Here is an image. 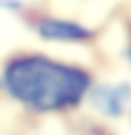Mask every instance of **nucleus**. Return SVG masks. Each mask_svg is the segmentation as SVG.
Here are the masks:
<instances>
[{
    "label": "nucleus",
    "instance_id": "f257e3e1",
    "mask_svg": "<svg viewBox=\"0 0 131 135\" xmlns=\"http://www.w3.org/2000/svg\"><path fill=\"white\" fill-rule=\"evenodd\" d=\"M4 87L16 100L29 108L56 112L77 106L91 89V75L81 68L39 54H27L8 62Z\"/></svg>",
    "mask_w": 131,
    "mask_h": 135
},
{
    "label": "nucleus",
    "instance_id": "f03ea898",
    "mask_svg": "<svg viewBox=\"0 0 131 135\" xmlns=\"http://www.w3.org/2000/svg\"><path fill=\"white\" fill-rule=\"evenodd\" d=\"M89 100L100 114L108 118H120L131 100V85H95L89 89Z\"/></svg>",
    "mask_w": 131,
    "mask_h": 135
},
{
    "label": "nucleus",
    "instance_id": "7ed1b4c3",
    "mask_svg": "<svg viewBox=\"0 0 131 135\" xmlns=\"http://www.w3.org/2000/svg\"><path fill=\"white\" fill-rule=\"evenodd\" d=\"M37 33L45 41H58V42H85L91 41L95 35L89 27L77 21L58 20V17H45L37 23Z\"/></svg>",
    "mask_w": 131,
    "mask_h": 135
},
{
    "label": "nucleus",
    "instance_id": "20e7f679",
    "mask_svg": "<svg viewBox=\"0 0 131 135\" xmlns=\"http://www.w3.org/2000/svg\"><path fill=\"white\" fill-rule=\"evenodd\" d=\"M0 8H2V10H14V12H17L21 8V2H20V0H0Z\"/></svg>",
    "mask_w": 131,
    "mask_h": 135
},
{
    "label": "nucleus",
    "instance_id": "39448f33",
    "mask_svg": "<svg viewBox=\"0 0 131 135\" xmlns=\"http://www.w3.org/2000/svg\"><path fill=\"white\" fill-rule=\"evenodd\" d=\"M125 58H127V62L131 64V46H129L127 50H125Z\"/></svg>",
    "mask_w": 131,
    "mask_h": 135
}]
</instances>
